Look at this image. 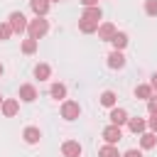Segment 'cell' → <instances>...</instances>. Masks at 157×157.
Returning a JSON list of instances; mask_svg holds the SVG:
<instances>
[{
  "label": "cell",
  "mask_w": 157,
  "mask_h": 157,
  "mask_svg": "<svg viewBox=\"0 0 157 157\" xmlns=\"http://www.w3.org/2000/svg\"><path fill=\"white\" fill-rule=\"evenodd\" d=\"M47 32H49V22H47L44 17H34V20L27 22V34H29V39H37V42H39Z\"/></svg>",
  "instance_id": "6da1fadb"
},
{
  "label": "cell",
  "mask_w": 157,
  "mask_h": 157,
  "mask_svg": "<svg viewBox=\"0 0 157 157\" xmlns=\"http://www.w3.org/2000/svg\"><path fill=\"white\" fill-rule=\"evenodd\" d=\"M7 25H10L12 34H22V32H27V17H25L22 12H10Z\"/></svg>",
  "instance_id": "7a4b0ae2"
},
{
  "label": "cell",
  "mask_w": 157,
  "mask_h": 157,
  "mask_svg": "<svg viewBox=\"0 0 157 157\" xmlns=\"http://www.w3.org/2000/svg\"><path fill=\"white\" fill-rule=\"evenodd\" d=\"M81 115V105L76 101H64L61 103V118L64 120H76Z\"/></svg>",
  "instance_id": "3957f363"
},
{
  "label": "cell",
  "mask_w": 157,
  "mask_h": 157,
  "mask_svg": "<svg viewBox=\"0 0 157 157\" xmlns=\"http://www.w3.org/2000/svg\"><path fill=\"white\" fill-rule=\"evenodd\" d=\"M103 140H105L108 145H118V142L123 140V130H120L118 125H108V128H103Z\"/></svg>",
  "instance_id": "277c9868"
},
{
  "label": "cell",
  "mask_w": 157,
  "mask_h": 157,
  "mask_svg": "<svg viewBox=\"0 0 157 157\" xmlns=\"http://www.w3.org/2000/svg\"><path fill=\"white\" fill-rule=\"evenodd\" d=\"M0 110H2L5 118H15L17 110H20V101H17V98H5L2 105H0Z\"/></svg>",
  "instance_id": "5b68a950"
},
{
  "label": "cell",
  "mask_w": 157,
  "mask_h": 157,
  "mask_svg": "<svg viewBox=\"0 0 157 157\" xmlns=\"http://www.w3.org/2000/svg\"><path fill=\"white\" fill-rule=\"evenodd\" d=\"M61 155L64 157H81V145L76 140H66L61 145Z\"/></svg>",
  "instance_id": "8992f818"
},
{
  "label": "cell",
  "mask_w": 157,
  "mask_h": 157,
  "mask_svg": "<svg viewBox=\"0 0 157 157\" xmlns=\"http://www.w3.org/2000/svg\"><path fill=\"white\" fill-rule=\"evenodd\" d=\"M108 118H110V125H118V128H120V125L128 123V110H125V108H113Z\"/></svg>",
  "instance_id": "52a82bcc"
},
{
  "label": "cell",
  "mask_w": 157,
  "mask_h": 157,
  "mask_svg": "<svg viewBox=\"0 0 157 157\" xmlns=\"http://www.w3.org/2000/svg\"><path fill=\"white\" fill-rule=\"evenodd\" d=\"M39 137H42V132H39V128H34V125H29V128L22 130V140H25L27 145H37Z\"/></svg>",
  "instance_id": "ba28073f"
},
{
  "label": "cell",
  "mask_w": 157,
  "mask_h": 157,
  "mask_svg": "<svg viewBox=\"0 0 157 157\" xmlns=\"http://www.w3.org/2000/svg\"><path fill=\"white\" fill-rule=\"evenodd\" d=\"M98 39H103V42H110V37L115 34V25L113 22H103V25H98Z\"/></svg>",
  "instance_id": "9c48e42d"
},
{
  "label": "cell",
  "mask_w": 157,
  "mask_h": 157,
  "mask_svg": "<svg viewBox=\"0 0 157 157\" xmlns=\"http://www.w3.org/2000/svg\"><path fill=\"white\" fill-rule=\"evenodd\" d=\"M20 98H22L25 103H32V101L37 98V88H34L32 83H22V86H20Z\"/></svg>",
  "instance_id": "30bf717a"
},
{
  "label": "cell",
  "mask_w": 157,
  "mask_h": 157,
  "mask_svg": "<svg viewBox=\"0 0 157 157\" xmlns=\"http://www.w3.org/2000/svg\"><path fill=\"white\" fill-rule=\"evenodd\" d=\"M49 5H52L49 0H29V7L34 10L37 17H44V15L49 12Z\"/></svg>",
  "instance_id": "8fae6325"
},
{
  "label": "cell",
  "mask_w": 157,
  "mask_h": 157,
  "mask_svg": "<svg viewBox=\"0 0 157 157\" xmlns=\"http://www.w3.org/2000/svg\"><path fill=\"white\" fill-rule=\"evenodd\" d=\"M108 66H110V69H123V66H125L123 52H115V49H113V52L108 54Z\"/></svg>",
  "instance_id": "7c38bea8"
},
{
  "label": "cell",
  "mask_w": 157,
  "mask_h": 157,
  "mask_svg": "<svg viewBox=\"0 0 157 157\" xmlns=\"http://www.w3.org/2000/svg\"><path fill=\"white\" fill-rule=\"evenodd\" d=\"M110 44L115 47V52H123V49L128 47V34H125V32H115V34L110 37Z\"/></svg>",
  "instance_id": "4fadbf2b"
},
{
  "label": "cell",
  "mask_w": 157,
  "mask_h": 157,
  "mask_svg": "<svg viewBox=\"0 0 157 157\" xmlns=\"http://www.w3.org/2000/svg\"><path fill=\"white\" fill-rule=\"evenodd\" d=\"M128 128H130L135 135H142L145 128H147V120H142V118H128Z\"/></svg>",
  "instance_id": "5bb4252c"
},
{
  "label": "cell",
  "mask_w": 157,
  "mask_h": 157,
  "mask_svg": "<svg viewBox=\"0 0 157 157\" xmlns=\"http://www.w3.org/2000/svg\"><path fill=\"white\" fill-rule=\"evenodd\" d=\"M155 145H157V135L155 132H142L140 135V147L142 150H152Z\"/></svg>",
  "instance_id": "9a60e30c"
},
{
  "label": "cell",
  "mask_w": 157,
  "mask_h": 157,
  "mask_svg": "<svg viewBox=\"0 0 157 157\" xmlns=\"http://www.w3.org/2000/svg\"><path fill=\"white\" fill-rule=\"evenodd\" d=\"M103 17V12H101V7L96 5V7H86L83 10V15H81V20H91V22H98Z\"/></svg>",
  "instance_id": "2e32d148"
},
{
  "label": "cell",
  "mask_w": 157,
  "mask_h": 157,
  "mask_svg": "<svg viewBox=\"0 0 157 157\" xmlns=\"http://www.w3.org/2000/svg\"><path fill=\"white\" fill-rule=\"evenodd\" d=\"M34 76H37L39 81H47V78L52 76V69H49V64H37V66H34Z\"/></svg>",
  "instance_id": "e0dca14e"
},
{
  "label": "cell",
  "mask_w": 157,
  "mask_h": 157,
  "mask_svg": "<svg viewBox=\"0 0 157 157\" xmlns=\"http://www.w3.org/2000/svg\"><path fill=\"white\" fill-rule=\"evenodd\" d=\"M115 101H118V96H115L113 91H103V93H101V105H105V108H115Z\"/></svg>",
  "instance_id": "ac0fdd59"
},
{
  "label": "cell",
  "mask_w": 157,
  "mask_h": 157,
  "mask_svg": "<svg viewBox=\"0 0 157 157\" xmlns=\"http://www.w3.org/2000/svg\"><path fill=\"white\" fill-rule=\"evenodd\" d=\"M78 29H81L83 34H91V32H96V29H98V22H91V20H78Z\"/></svg>",
  "instance_id": "d6986e66"
},
{
  "label": "cell",
  "mask_w": 157,
  "mask_h": 157,
  "mask_svg": "<svg viewBox=\"0 0 157 157\" xmlns=\"http://www.w3.org/2000/svg\"><path fill=\"white\" fill-rule=\"evenodd\" d=\"M49 93H52V98H66V86L64 83H52V88H49Z\"/></svg>",
  "instance_id": "ffe728a7"
},
{
  "label": "cell",
  "mask_w": 157,
  "mask_h": 157,
  "mask_svg": "<svg viewBox=\"0 0 157 157\" xmlns=\"http://www.w3.org/2000/svg\"><path fill=\"white\" fill-rule=\"evenodd\" d=\"M150 96H152L150 83H140V86L135 88V98H145V101H150Z\"/></svg>",
  "instance_id": "44dd1931"
},
{
  "label": "cell",
  "mask_w": 157,
  "mask_h": 157,
  "mask_svg": "<svg viewBox=\"0 0 157 157\" xmlns=\"http://www.w3.org/2000/svg\"><path fill=\"white\" fill-rule=\"evenodd\" d=\"M98 157H120V152H118L115 145H103V147L98 150Z\"/></svg>",
  "instance_id": "7402d4cb"
},
{
  "label": "cell",
  "mask_w": 157,
  "mask_h": 157,
  "mask_svg": "<svg viewBox=\"0 0 157 157\" xmlns=\"http://www.w3.org/2000/svg\"><path fill=\"white\" fill-rule=\"evenodd\" d=\"M37 44H39L37 39H29V37H27V39L22 42V52H25V54H34V52H37Z\"/></svg>",
  "instance_id": "603a6c76"
},
{
  "label": "cell",
  "mask_w": 157,
  "mask_h": 157,
  "mask_svg": "<svg viewBox=\"0 0 157 157\" xmlns=\"http://www.w3.org/2000/svg\"><path fill=\"white\" fill-rule=\"evenodd\" d=\"M145 12L150 17H157V0H145Z\"/></svg>",
  "instance_id": "cb8c5ba5"
},
{
  "label": "cell",
  "mask_w": 157,
  "mask_h": 157,
  "mask_svg": "<svg viewBox=\"0 0 157 157\" xmlns=\"http://www.w3.org/2000/svg\"><path fill=\"white\" fill-rule=\"evenodd\" d=\"M10 37H12V29H10L7 22H2V25H0V39L5 42V39H10Z\"/></svg>",
  "instance_id": "d4e9b609"
},
{
  "label": "cell",
  "mask_w": 157,
  "mask_h": 157,
  "mask_svg": "<svg viewBox=\"0 0 157 157\" xmlns=\"http://www.w3.org/2000/svg\"><path fill=\"white\" fill-rule=\"evenodd\" d=\"M147 110H150V113H157V93L150 96V101H147Z\"/></svg>",
  "instance_id": "484cf974"
},
{
  "label": "cell",
  "mask_w": 157,
  "mask_h": 157,
  "mask_svg": "<svg viewBox=\"0 0 157 157\" xmlns=\"http://www.w3.org/2000/svg\"><path fill=\"white\" fill-rule=\"evenodd\" d=\"M147 128L157 135V113H150V120H147Z\"/></svg>",
  "instance_id": "4316f807"
},
{
  "label": "cell",
  "mask_w": 157,
  "mask_h": 157,
  "mask_svg": "<svg viewBox=\"0 0 157 157\" xmlns=\"http://www.w3.org/2000/svg\"><path fill=\"white\" fill-rule=\"evenodd\" d=\"M120 157H142V152H140V150H128V152L120 155Z\"/></svg>",
  "instance_id": "83f0119b"
},
{
  "label": "cell",
  "mask_w": 157,
  "mask_h": 157,
  "mask_svg": "<svg viewBox=\"0 0 157 157\" xmlns=\"http://www.w3.org/2000/svg\"><path fill=\"white\" fill-rule=\"evenodd\" d=\"M81 5H83V7H96L98 0H81Z\"/></svg>",
  "instance_id": "f1b7e54d"
},
{
  "label": "cell",
  "mask_w": 157,
  "mask_h": 157,
  "mask_svg": "<svg viewBox=\"0 0 157 157\" xmlns=\"http://www.w3.org/2000/svg\"><path fill=\"white\" fill-rule=\"evenodd\" d=\"M150 88L157 91V74H152V78H150Z\"/></svg>",
  "instance_id": "f546056e"
},
{
  "label": "cell",
  "mask_w": 157,
  "mask_h": 157,
  "mask_svg": "<svg viewBox=\"0 0 157 157\" xmlns=\"http://www.w3.org/2000/svg\"><path fill=\"white\" fill-rule=\"evenodd\" d=\"M2 74H5V66H2V64H0V76H2Z\"/></svg>",
  "instance_id": "4dcf8cb0"
},
{
  "label": "cell",
  "mask_w": 157,
  "mask_h": 157,
  "mask_svg": "<svg viewBox=\"0 0 157 157\" xmlns=\"http://www.w3.org/2000/svg\"><path fill=\"white\" fill-rule=\"evenodd\" d=\"M2 101H5V98H2V96H0V105H2Z\"/></svg>",
  "instance_id": "1f68e13d"
},
{
  "label": "cell",
  "mask_w": 157,
  "mask_h": 157,
  "mask_svg": "<svg viewBox=\"0 0 157 157\" xmlns=\"http://www.w3.org/2000/svg\"><path fill=\"white\" fill-rule=\"evenodd\" d=\"M49 2H59V0H49Z\"/></svg>",
  "instance_id": "d6a6232c"
}]
</instances>
